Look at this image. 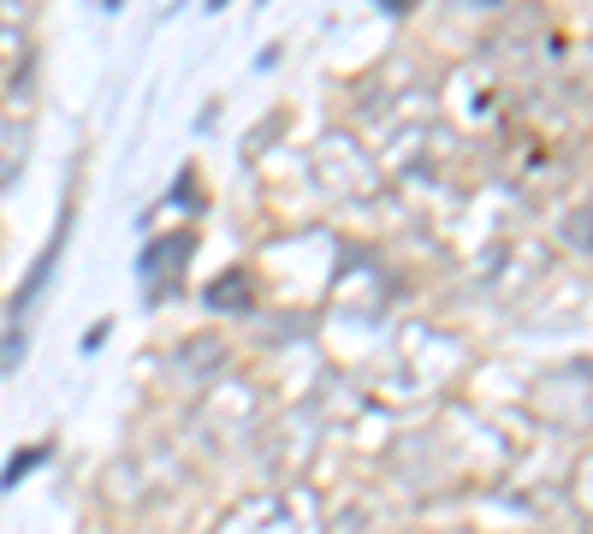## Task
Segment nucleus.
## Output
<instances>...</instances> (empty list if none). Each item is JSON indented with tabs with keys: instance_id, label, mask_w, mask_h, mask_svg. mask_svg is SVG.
Instances as JSON below:
<instances>
[{
	"instance_id": "obj_2",
	"label": "nucleus",
	"mask_w": 593,
	"mask_h": 534,
	"mask_svg": "<svg viewBox=\"0 0 593 534\" xmlns=\"http://www.w3.org/2000/svg\"><path fill=\"white\" fill-rule=\"evenodd\" d=\"M42 457H48V445H30V452H19V457H12V463H6V475H0V481L12 487V481H19V475L30 469V463H42Z\"/></svg>"
},
{
	"instance_id": "obj_1",
	"label": "nucleus",
	"mask_w": 593,
	"mask_h": 534,
	"mask_svg": "<svg viewBox=\"0 0 593 534\" xmlns=\"http://www.w3.org/2000/svg\"><path fill=\"white\" fill-rule=\"evenodd\" d=\"M208 303H214V309H250V279L226 274L219 285H208Z\"/></svg>"
}]
</instances>
